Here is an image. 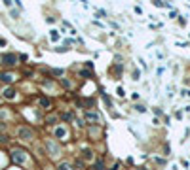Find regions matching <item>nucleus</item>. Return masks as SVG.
Here are the masks:
<instances>
[{
  "label": "nucleus",
  "mask_w": 190,
  "mask_h": 170,
  "mask_svg": "<svg viewBox=\"0 0 190 170\" xmlns=\"http://www.w3.org/2000/svg\"><path fill=\"white\" fill-rule=\"evenodd\" d=\"M11 159H14L17 164H25L27 163V155H25V151H21V149L11 151Z\"/></svg>",
  "instance_id": "1"
},
{
  "label": "nucleus",
  "mask_w": 190,
  "mask_h": 170,
  "mask_svg": "<svg viewBox=\"0 0 190 170\" xmlns=\"http://www.w3.org/2000/svg\"><path fill=\"white\" fill-rule=\"evenodd\" d=\"M19 138H21V140H32V138H34V132H32V129L21 127V129H19Z\"/></svg>",
  "instance_id": "2"
},
{
  "label": "nucleus",
  "mask_w": 190,
  "mask_h": 170,
  "mask_svg": "<svg viewBox=\"0 0 190 170\" xmlns=\"http://www.w3.org/2000/svg\"><path fill=\"white\" fill-rule=\"evenodd\" d=\"M15 63H17V57L11 55V53H8V55L2 57V64H6V66H14Z\"/></svg>",
  "instance_id": "3"
},
{
  "label": "nucleus",
  "mask_w": 190,
  "mask_h": 170,
  "mask_svg": "<svg viewBox=\"0 0 190 170\" xmlns=\"http://www.w3.org/2000/svg\"><path fill=\"white\" fill-rule=\"evenodd\" d=\"M67 134L68 132H67L65 127H55V136H57L59 140H67Z\"/></svg>",
  "instance_id": "4"
},
{
  "label": "nucleus",
  "mask_w": 190,
  "mask_h": 170,
  "mask_svg": "<svg viewBox=\"0 0 190 170\" xmlns=\"http://www.w3.org/2000/svg\"><path fill=\"white\" fill-rule=\"evenodd\" d=\"M4 98L14 100V98H15V89H14V87H6V89H4Z\"/></svg>",
  "instance_id": "5"
},
{
  "label": "nucleus",
  "mask_w": 190,
  "mask_h": 170,
  "mask_svg": "<svg viewBox=\"0 0 190 170\" xmlns=\"http://www.w3.org/2000/svg\"><path fill=\"white\" fill-rule=\"evenodd\" d=\"M48 151H50V153H51V155H59V151H61V149H59V148H57V145H55V144H53V142H51V140H50V142H48Z\"/></svg>",
  "instance_id": "6"
},
{
  "label": "nucleus",
  "mask_w": 190,
  "mask_h": 170,
  "mask_svg": "<svg viewBox=\"0 0 190 170\" xmlns=\"http://www.w3.org/2000/svg\"><path fill=\"white\" fill-rule=\"evenodd\" d=\"M0 81H2V83H11V81H14V74H8V72L0 74Z\"/></svg>",
  "instance_id": "7"
},
{
  "label": "nucleus",
  "mask_w": 190,
  "mask_h": 170,
  "mask_svg": "<svg viewBox=\"0 0 190 170\" xmlns=\"http://www.w3.org/2000/svg\"><path fill=\"white\" fill-rule=\"evenodd\" d=\"M82 157L88 163H91V161H93V151H91V149H82Z\"/></svg>",
  "instance_id": "8"
},
{
  "label": "nucleus",
  "mask_w": 190,
  "mask_h": 170,
  "mask_svg": "<svg viewBox=\"0 0 190 170\" xmlns=\"http://www.w3.org/2000/svg\"><path fill=\"white\" fill-rule=\"evenodd\" d=\"M84 117H86L88 121H99V119H101V115H97V113H91V112H86V113H84Z\"/></svg>",
  "instance_id": "9"
},
{
  "label": "nucleus",
  "mask_w": 190,
  "mask_h": 170,
  "mask_svg": "<svg viewBox=\"0 0 190 170\" xmlns=\"http://www.w3.org/2000/svg\"><path fill=\"white\" fill-rule=\"evenodd\" d=\"M59 170H72V166L68 163H61V164H59Z\"/></svg>",
  "instance_id": "10"
},
{
  "label": "nucleus",
  "mask_w": 190,
  "mask_h": 170,
  "mask_svg": "<svg viewBox=\"0 0 190 170\" xmlns=\"http://www.w3.org/2000/svg\"><path fill=\"white\" fill-rule=\"evenodd\" d=\"M105 168V163H103V161H97V163H95V170H103Z\"/></svg>",
  "instance_id": "11"
},
{
  "label": "nucleus",
  "mask_w": 190,
  "mask_h": 170,
  "mask_svg": "<svg viewBox=\"0 0 190 170\" xmlns=\"http://www.w3.org/2000/svg\"><path fill=\"white\" fill-rule=\"evenodd\" d=\"M40 102H42V106H50V100H48V98H40Z\"/></svg>",
  "instance_id": "12"
},
{
  "label": "nucleus",
  "mask_w": 190,
  "mask_h": 170,
  "mask_svg": "<svg viewBox=\"0 0 190 170\" xmlns=\"http://www.w3.org/2000/svg\"><path fill=\"white\" fill-rule=\"evenodd\" d=\"M51 40H59V34H57V30H51Z\"/></svg>",
  "instance_id": "13"
},
{
  "label": "nucleus",
  "mask_w": 190,
  "mask_h": 170,
  "mask_svg": "<svg viewBox=\"0 0 190 170\" xmlns=\"http://www.w3.org/2000/svg\"><path fill=\"white\" fill-rule=\"evenodd\" d=\"M2 131H6V123H2V121H0V132Z\"/></svg>",
  "instance_id": "14"
}]
</instances>
